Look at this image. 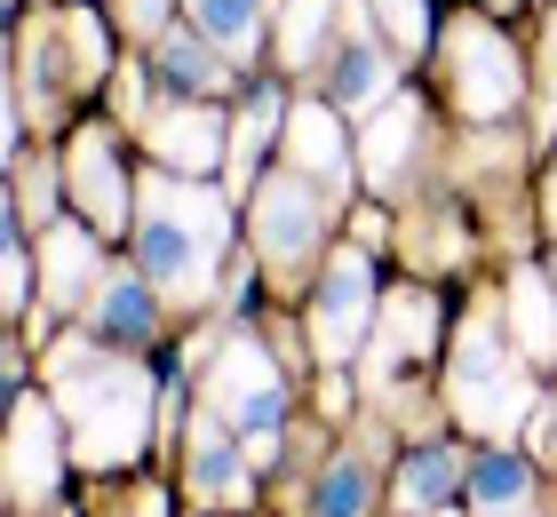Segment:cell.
<instances>
[{
    "instance_id": "cell-1",
    "label": "cell",
    "mask_w": 557,
    "mask_h": 517,
    "mask_svg": "<svg viewBox=\"0 0 557 517\" xmlns=\"http://www.w3.org/2000/svg\"><path fill=\"white\" fill-rule=\"evenodd\" d=\"M48 398H57L72 454L88 470H120L151 446V374L128 350L96 343V334H64L48 350Z\"/></svg>"
},
{
    "instance_id": "cell-2",
    "label": "cell",
    "mask_w": 557,
    "mask_h": 517,
    "mask_svg": "<svg viewBox=\"0 0 557 517\" xmlns=\"http://www.w3.org/2000/svg\"><path fill=\"white\" fill-rule=\"evenodd\" d=\"M223 247H232V207L208 192V175H144L136 184V271L168 303H208Z\"/></svg>"
},
{
    "instance_id": "cell-3",
    "label": "cell",
    "mask_w": 557,
    "mask_h": 517,
    "mask_svg": "<svg viewBox=\"0 0 557 517\" xmlns=\"http://www.w3.org/2000/svg\"><path fill=\"white\" fill-rule=\"evenodd\" d=\"M446 398H454V414H462L478 438H510L525 414H534V374H525V350L502 343V303H478L470 319H462Z\"/></svg>"
},
{
    "instance_id": "cell-4",
    "label": "cell",
    "mask_w": 557,
    "mask_h": 517,
    "mask_svg": "<svg viewBox=\"0 0 557 517\" xmlns=\"http://www.w3.org/2000/svg\"><path fill=\"white\" fill-rule=\"evenodd\" d=\"M208 406H215L256 454H271L278 438H287V382H278L271 350L256 343V334H232V343L215 350V367H208Z\"/></svg>"
},
{
    "instance_id": "cell-5",
    "label": "cell",
    "mask_w": 557,
    "mask_h": 517,
    "mask_svg": "<svg viewBox=\"0 0 557 517\" xmlns=\"http://www.w3.org/2000/svg\"><path fill=\"white\" fill-rule=\"evenodd\" d=\"M326 199L311 175H263L256 184V199H247V223H256V255L271 271H311V255H319V239H326Z\"/></svg>"
},
{
    "instance_id": "cell-6",
    "label": "cell",
    "mask_w": 557,
    "mask_h": 517,
    "mask_svg": "<svg viewBox=\"0 0 557 517\" xmlns=\"http://www.w3.org/2000/svg\"><path fill=\"white\" fill-rule=\"evenodd\" d=\"M374 310H383L374 255L367 247H335L319 263V287H311V343H319V358H350L359 334L374 327Z\"/></svg>"
},
{
    "instance_id": "cell-7",
    "label": "cell",
    "mask_w": 557,
    "mask_h": 517,
    "mask_svg": "<svg viewBox=\"0 0 557 517\" xmlns=\"http://www.w3.org/2000/svg\"><path fill=\"white\" fill-rule=\"evenodd\" d=\"M64 446H72V430H64L57 398L24 391L16 414H9V502L16 509H40V502L64 494V461H72Z\"/></svg>"
},
{
    "instance_id": "cell-8",
    "label": "cell",
    "mask_w": 557,
    "mask_h": 517,
    "mask_svg": "<svg viewBox=\"0 0 557 517\" xmlns=\"http://www.w3.org/2000/svg\"><path fill=\"white\" fill-rule=\"evenodd\" d=\"M446 57H454V103H462L470 120H494V112H510V103L525 96V72L510 57V40L486 33L478 16L446 24Z\"/></svg>"
},
{
    "instance_id": "cell-9",
    "label": "cell",
    "mask_w": 557,
    "mask_h": 517,
    "mask_svg": "<svg viewBox=\"0 0 557 517\" xmlns=\"http://www.w3.org/2000/svg\"><path fill=\"white\" fill-rule=\"evenodd\" d=\"M144 136L160 151V168H175V175H215L232 160V120L191 96H168L160 112H144Z\"/></svg>"
},
{
    "instance_id": "cell-10",
    "label": "cell",
    "mask_w": 557,
    "mask_h": 517,
    "mask_svg": "<svg viewBox=\"0 0 557 517\" xmlns=\"http://www.w3.org/2000/svg\"><path fill=\"white\" fill-rule=\"evenodd\" d=\"M184 478H191V494H199V502L239 509L247 494H256V446H247V438L208 406V414L191 422V461H184Z\"/></svg>"
},
{
    "instance_id": "cell-11",
    "label": "cell",
    "mask_w": 557,
    "mask_h": 517,
    "mask_svg": "<svg viewBox=\"0 0 557 517\" xmlns=\"http://www.w3.org/2000/svg\"><path fill=\"white\" fill-rule=\"evenodd\" d=\"M64 184H72V199L88 207V223H96V231L136 223V184L120 175L112 127H81V136H72V151H64Z\"/></svg>"
},
{
    "instance_id": "cell-12",
    "label": "cell",
    "mask_w": 557,
    "mask_h": 517,
    "mask_svg": "<svg viewBox=\"0 0 557 517\" xmlns=\"http://www.w3.org/2000/svg\"><path fill=\"white\" fill-rule=\"evenodd\" d=\"M88 334L112 343V350H144L160 334V287L144 271H104L96 295H88Z\"/></svg>"
},
{
    "instance_id": "cell-13",
    "label": "cell",
    "mask_w": 557,
    "mask_h": 517,
    "mask_svg": "<svg viewBox=\"0 0 557 517\" xmlns=\"http://www.w3.org/2000/svg\"><path fill=\"white\" fill-rule=\"evenodd\" d=\"M151 81H160V96H191V103H208L223 81H232V57L199 33V24H168L160 40H151Z\"/></svg>"
},
{
    "instance_id": "cell-14",
    "label": "cell",
    "mask_w": 557,
    "mask_h": 517,
    "mask_svg": "<svg viewBox=\"0 0 557 517\" xmlns=\"http://www.w3.org/2000/svg\"><path fill=\"white\" fill-rule=\"evenodd\" d=\"M278 136H287V168L295 175H311L326 199L350 192V144H343V127H335V103H295Z\"/></svg>"
},
{
    "instance_id": "cell-15",
    "label": "cell",
    "mask_w": 557,
    "mask_h": 517,
    "mask_svg": "<svg viewBox=\"0 0 557 517\" xmlns=\"http://www.w3.org/2000/svg\"><path fill=\"white\" fill-rule=\"evenodd\" d=\"M391 96H398V57L374 33H350L326 64V103L335 112H383Z\"/></svg>"
},
{
    "instance_id": "cell-16",
    "label": "cell",
    "mask_w": 557,
    "mask_h": 517,
    "mask_svg": "<svg viewBox=\"0 0 557 517\" xmlns=\"http://www.w3.org/2000/svg\"><path fill=\"white\" fill-rule=\"evenodd\" d=\"M430 343H438V310H430V295H422V287L391 295L383 319H374V334H367V382H391V374L407 367V358H422Z\"/></svg>"
},
{
    "instance_id": "cell-17",
    "label": "cell",
    "mask_w": 557,
    "mask_h": 517,
    "mask_svg": "<svg viewBox=\"0 0 557 517\" xmlns=\"http://www.w3.org/2000/svg\"><path fill=\"white\" fill-rule=\"evenodd\" d=\"M40 271H48V310H72L104 263H96V223H48L40 231Z\"/></svg>"
},
{
    "instance_id": "cell-18",
    "label": "cell",
    "mask_w": 557,
    "mask_h": 517,
    "mask_svg": "<svg viewBox=\"0 0 557 517\" xmlns=\"http://www.w3.org/2000/svg\"><path fill=\"white\" fill-rule=\"evenodd\" d=\"M422 151V103L414 96H391L383 112H367V184L374 192H391L398 175H407V160Z\"/></svg>"
},
{
    "instance_id": "cell-19",
    "label": "cell",
    "mask_w": 557,
    "mask_h": 517,
    "mask_svg": "<svg viewBox=\"0 0 557 517\" xmlns=\"http://www.w3.org/2000/svg\"><path fill=\"white\" fill-rule=\"evenodd\" d=\"M462 485H470L462 454L430 438V446H414V454H407V470H398V509H407V517H430V509H446L454 494H462Z\"/></svg>"
},
{
    "instance_id": "cell-20",
    "label": "cell",
    "mask_w": 557,
    "mask_h": 517,
    "mask_svg": "<svg viewBox=\"0 0 557 517\" xmlns=\"http://www.w3.org/2000/svg\"><path fill=\"white\" fill-rule=\"evenodd\" d=\"M470 509L478 517H534V470H525L510 446L478 454L470 461Z\"/></svg>"
},
{
    "instance_id": "cell-21",
    "label": "cell",
    "mask_w": 557,
    "mask_h": 517,
    "mask_svg": "<svg viewBox=\"0 0 557 517\" xmlns=\"http://www.w3.org/2000/svg\"><path fill=\"white\" fill-rule=\"evenodd\" d=\"M350 0H287V24H278V64L287 72H311V64H335V16Z\"/></svg>"
},
{
    "instance_id": "cell-22",
    "label": "cell",
    "mask_w": 557,
    "mask_h": 517,
    "mask_svg": "<svg viewBox=\"0 0 557 517\" xmlns=\"http://www.w3.org/2000/svg\"><path fill=\"white\" fill-rule=\"evenodd\" d=\"M510 334H518V350L534 358V367L557 358V295H549L542 271H510Z\"/></svg>"
},
{
    "instance_id": "cell-23",
    "label": "cell",
    "mask_w": 557,
    "mask_h": 517,
    "mask_svg": "<svg viewBox=\"0 0 557 517\" xmlns=\"http://www.w3.org/2000/svg\"><path fill=\"white\" fill-rule=\"evenodd\" d=\"M271 127H287V103H278L271 81H256L239 103V120H232V192H256V160H263Z\"/></svg>"
},
{
    "instance_id": "cell-24",
    "label": "cell",
    "mask_w": 557,
    "mask_h": 517,
    "mask_svg": "<svg viewBox=\"0 0 557 517\" xmlns=\"http://www.w3.org/2000/svg\"><path fill=\"white\" fill-rule=\"evenodd\" d=\"M184 16H191L232 64H256V48H263V0H184Z\"/></svg>"
},
{
    "instance_id": "cell-25",
    "label": "cell",
    "mask_w": 557,
    "mask_h": 517,
    "mask_svg": "<svg viewBox=\"0 0 557 517\" xmlns=\"http://www.w3.org/2000/svg\"><path fill=\"white\" fill-rule=\"evenodd\" d=\"M374 461H383V454H343V461H326L319 485H311V517H367V509H374Z\"/></svg>"
},
{
    "instance_id": "cell-26",
    "label": "cell",
    "mask_w": 557,
    "mask_h": 517,
    "mask_svg": "<svg viewBox=\"0 0 557 517\" xmlns=\"http://www.w3.org/2000/svg\"><path fill=\"white\" fill-rule=\"evenodd\" d=\"M0 271H9V319H24V303H33V255H24V207L9 192V255H0Z\"/></svg>"
},
{
    "instance_id": "cell-27",
    "label": "cell",
    "mask_w": 557,
    "mask_h": 517,
    "mask_svg": "<svg viewBox=\"0 0 557 517\" xmlns=\"http://www.w3.org/2000/svg\"><path fill=\"white\" fill-rule=\"evenodd\" d=\"M367 9L383 16V33H391L398 48H422V40H430V9H422V0H367Z\"/></svg>"
},
{
    "instance_id": "cell-28",
    "label": "cell",
    "mask_w": 557,
    "mask_h": 517,
    "mask_svg": "<svg viewBox=\"0 0 557 517\" xmlns=\"http://www.w3.org/2000/svg\"><path fill=\"white\" fill-rule=\"evenodd\" d=\"M112 9H120V33H151V40L168 33V0H112Z\"/></svg>"
},
{
    "instance_id": "cell-29",
    "label": "cell",
    "mask_w": 557,
    "mask_h": 517,
    "mask_svg": "<svg viewBox=\"0 0 557 517\" xmlns=\"http://www.w3.org/2000/svg\"><path fill=\"white\" fill-rule=\"evenodd\" d=\"M72 40H81V72H104V33H96V16H72Z\"/></svg>"
},
{
    "instance_id": "cell-30",
    "label": "cell",
    "mask_w": 557,
    "mask_h": 517,
    "mask_svg": "<svg viewBox=\"0 0 557 517\" xmlns=\"http://www.w3.org/2000/svg\"><path fill=\"white\" fill-rule=\"evenodd\" d=\"M549 223H557V168H549Z\"/></svg>"
},
{
    "instance_id": "cell-31",
    "label": "cell",
    "mask_w": 557,
    "mask_h": 517,
    "mask_svg": "<svg viewBox=\"0 0 557 517\" xmlns=\"http://www.w3.org/2000/svg\"><path fill=\"white\" fill-rule=\"evenodd\" d=\"M549 64H557V16H549Z\"/></svg>"
},
{
    "instance_id": "cell-32",
    "label": "cell",
    "mask_w": 557,
    "mask_h": 517,
    "mask_svg": "<svg viewBox=\"0 0 557 517\" xmlns=\"http://www.w3.org/2000/svg\"><path fill=\"white\" fill-rule=\"evenodd\" d=\"M549 454H557V414H549Z\"/></svg>"
},
{
    "instance_id": "cell-33",
    "label": "cell",
    "mask_w": 557,
    "mask_h": 517,
    "mask_svg": "<svg viewBox=\"0 0 557 517\" xmlns=\"http://www.w3.org/2000/svg\"><path fill=\"white\" fill-rule=\"evenodd\" d=\"M549 287H557V255H549Z\"/></svg>"
},
{
    "instance_id": "cell-34",
    "label": "cell",
    "mask_w": 557,
    "mask_h": 517,
    "mask_svg": "<svg viewBox=\"0 0 557 517\" xmlns=\"http://www.w3.org/2000/svg\"><path fill=\"white\" fill-rule=\"evenodd\" d=\"M486 9H510V0H486Z\"/></svg>"
},
{
    "instance_id": "cell-35",
    "label": "cell",
    "mask_w": 557,
    "mask_h": 517,
    "mask_svg": "<svg viewBox=\"0 0 557 517\" xmlns=\"http://www.w3.org/2000/svg\"><path fill=\"white\" fill-rule=\"evenodd\" d=\"M430 517H446V509H430Z\"/></svg>"
}]
</instances>
